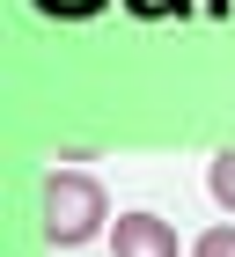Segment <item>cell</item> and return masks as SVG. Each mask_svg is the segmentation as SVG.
I'll use <instances>...</instances> for the list:
<instances>
[{
	"label": "cell",
	"mask_w": 235,
	"mask_h": 257,
	"mask_svg": "<svg viewBox=\"0 0 235 257\" xmlns=\"http://www.w3.org/2000/svg\"><path fill=\"white\" fill-rule=\"evenodd\" d=\"M103 220H110V198H103L96 177H81V169H52L44 177V235L59 250H81Z\"/></svg>",
	"instance_id": "1"
},
{
	"label": "cell",
	"mask_w": 235,
	"mask_h": 257,
	"mask_svg": "<svg viewBox=\"0 0 235 257\" xmlns=\"http://www.w3.org/2000/svg\"><path fill=\"white\" fill-rule=\"evenodd\" d=\"M110 250H118V257H176V228H169L162 213H118Z\"/></svg>",
	"instance_id": "2"
},
{
	"label": "cell",
	"mask_w": 235,
	"mask_h": 257,
	"mask_svg": "<svg viewBox=\"0 0 235 257\" xmlns=\"http://www.w3.org/2000/svg\"><path fill=\"white\" fill-rule=\"evenodd\" d=\"M206 191H213L220 206L235 213V147H220V155H213V169H206Z\"/></svg>",
	"instance_id": "3"
},
{
	"label": "cell",
	"mask_w": 235,
	"mask_h": 257,
	"mask_svg": "<svg viewBox=\"0 0 235 257\" xmlns=\"http://www.w3.org/2000/svg\"><path fill=\"white\" fill-rule=\"evenodd\" d=\"M191 257H235V228H206L191 242Z\"/></svg>",
	"instance_id": "4"
},
{
	"label": "cell",
	"mask_w": 235,
	"mask_h": 257,
	"mask_svg": "<svg viewBox=\"0 0 235 257\" xmlns=\"http://www.w3.org/2000/svg\"><path fill=\"white\" fill-rule=\"evenodd\" d=\"M140 15H162V8H184V0H133Z\"/></svg>",
	"instance_id": "5"
}]
</instances>
